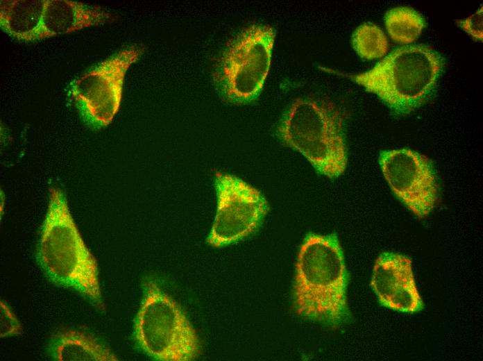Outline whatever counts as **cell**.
<instances>
[{
    "label": "cell",
    "instance_id": "cell-3",
    "mask_svg": "<svg viewBox=\"0 0 483 361\" xmlns=\"http://www.w3.org/2000/svg\"><path fill=\"white\" fill-rule=\"evenodd\" d=\"M445 65L444 57L432 48L412 44L394 49L366 72L337 74L376 94L398 117L411 113L432 97Z\"/></svg>",
    "mask_w": 483,
    "mask_h": 361
},
{
    "label": "cell",
    "instance_id": "cell-17",
    "mask_svg": "<svg viewBox=\"0 0 483 361\" xmlns=\"http://www.w3.org/2000/svg\"><path fill=\"white\" fill-rule=\"evenodd\" d=\"M482 5L471 16L457 21V26L473 38L482 41Z\"/></svg>",
    "mask_w": 483,
    "mask_h": 361
},
{
    "label": "cell",
    "instance_id": "cell-16",
    "mask_svg": "<svg viewBox=\"0 0 483 361\" xmlns=\"http://www.w3.org/2000/svg\"><path fill=\"white\" fill-rule=\"evenodd\" d=\"M0 311L1 337L21 335L22 333V327L16 316L4 301H1Z\"/></svg>",
    "mask_w": 483,
    "mask_h": 361
},
{
    "label": "cell",
    "instance_id": "cell-5",
    "mask_svg": "<svg viewBox=\"0 0 483 361\" xmlns=\"http://www.w3.org/2000/svg\"><path fill=\"white\" fill-rule=\"evenodd\" d=\"M142 351L160 361H191L201 352L198 334L177 302L153 280L144 284L134 324Z\"/></svg>",
    "mask_w": 483,
    "mask_h": 361
},
{
    "label": "cell",
    "instance_id": "cell-2",
    "mask_svg": "<svg viewBox=\"0 0 483 361\" xmlns=\"http://www.w3.org/2000/svg\"><path fill=\"white\" fill-rule=\"evenodd\" d=\"M37 260L54 284L101 303L96 260L85 245L63 191L51 187L37 248Z\"/></svg>",
    "mask_w": 483,
    "mask_h": 361
},
{
    "label": "cell",
    "instance_id": "cell-7",
    "mask_svg": "<svg viewBox=\"0 0 483 361\" xmlns=\"http://www.w3.org/2000/svg\"><path fill=\"white\" fill-rule=\"evenodd\" d=\"M214 185L217 212L206 242L219 248L253 233L266 215L269 205L258 190L232 175L217 172Z\"/></svg>",
    "mask_w": 483,
    "mask_h": 361
},
{
    "label": "cell",
    "instance_id": "cell-4",
    "mask_svg": "<svg viewBox=\"0 0 483 361\" xmlns=\"http://www.w3.org/2000/svg\"><path fill=\"white\" fill-rule=\"evenodd\" d=\"M346 119L345 110L331 100L298 98L282 115L276 135L319 174L334 179L344 173L348 162Z\"/></svg>",
    "mask_w": 483,
    "mask_h": 361
},
{
    "label": "cell",
    "instance_id": "cell-13",
    "mask_svg": "<svg viewBox=\"0 0 483 361\" xmlns=\"http://www.w3.org/2000/svg\"><path fill=\"white\" fill-rule=\"evenodd\" d=\"M51 358L57 361H114L115 354L92 335L77 330L57 333L49 346Z\"/></svg>",
    "mask_w": 483,
    "mask_h": 361
},
{
    "label": "cell",
    "instance_id": "cell-10",
    "mask_svg": "<svg viewBox=\"0 0 483 361\" xmlns=\"http://www.w3.org/2000/svg\"><path fill=\"white\" fill-rule=\"evenodd\" d=\"M371 286L379 303L389 309L415 313L424 308L416 287L412 261L407 255L383 252L375 260Z\"/></svg>",
    "mask_w": 483,
    "mask_h": 361
},
{
    "label": "cell",
    "instance_id": "cell-6",
    "mask_svg": "<svg viewBox=\"0 0 483 361\" xmlns=\"http://www.w3.org/2000/svg\"><path fill=\"white\" fill-rule=\"evenodd\" d=\"M276 34L269 25L253 24L228 42L214 74L225 101L246 104L260 95L269 71Z\"/></svg>",
    "mask_w": 483,
    "mask_h": 361
},
{
    "label": "cell",
    "instance_id": "cell-12",
    "mask_svg": "<svg viewBox=\"0 0 483 361\" xmlns=\"http://www.w3.org/2000/svg\"><path fill=\"white\" fill-rule=\"evenodd\" d=\"M46 1V0H1V29L17 40H38Z\"/></svg>",
    "mask_w": 483,
    "mask_h": 361
},
{
    "label": "cell",
    "instance_id": "cell-15",
    "mask_svg": "<svg viewBox=\"0 0 483 361\" xmlns=\"http://www.w3.org/2000/svg\"><path fill=\"white\" fill-rule=\"evenodd\" d=\"M353 49L366 60L378 59L389 50V41L383 31L372 23H364L353 32L351 38Z\"/></svg>",
    "mask_w": 483,
    "mask_h": 361
},
{
    "label": "cell",
    "instance_id": "cell-8",
    "mask_svg": "<svg viewBox=\"0 0 483 361\" xmlns=\"http://www.w3.org/2000/svg\"><path fill=\"white\" fill-rule=\"evenodd\" d=\"M379 164L397 199L417 217H427L439 196L432 161L421 153L402 148L381 151Z\"/></svg>",
    "mask_w": 483,
    "mask_h": 361
},
{
    "label": "cell",
    "instance_id": "cell-14",
    "mask_svg": "<svg viewBox=\"0 0 483 361\" xmlns=\"http://www.w3.org/2000/svg\"><path fill=\"white\" fill-rule=\"evenodd\" d=\"M384 23L391 38L402 44L415 42L425 26L422 15L407 6L389 10L384 15Z\"/></svg>",
    "mask_w": 483,
    "mask_h": 361
},
{
    "label": "cell",
    "instance_id": "cell-11",
    "mask_svg": "<svg viewBox=\"0 0 483 361\" xmlns=\"http://www.w3.org/2000/svg\"><path fill=\"white\" fill-rule=\"evenodd\" d=\"M110 19L111 14L101 6L68 0H46L38 40L104 24Z\"/></svg>",
    "mask_w": 483,
    "mask_h": 361
},
{
    "label": "cell",
    "instance_id": "cell-9",
    "mask_svg": "<svg viewBox=\"0 0 483 361\" xmlns=\"http://www.w3.org/2000/svg\"><path fill=\"white\" fill-rule=\"evenodd\" d=\"M143 51L137 45L122 49L74 83L72 97L98 126L108 125L118 112L125 74Z\"/></svg>",
    "mask_w": 483,
    "mask_h": 361
},
{
    "label": "cell",
    "instance_id": "cell-1",
    "mask_svg": "<svg viewBox=\"0 0 483 361\" xmlns=\"http://www.w3.org/2000/svg\"><path fill=\"white\" fill-rule=\"evenodd\" d=\"M348 284L337 235L307 234L295 266L293 298L297 314L332 328L346 323L350 318Z\"/></svg>",
    "mask_w": 483,
    "mask_h": 361
}]
</instances>
